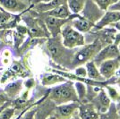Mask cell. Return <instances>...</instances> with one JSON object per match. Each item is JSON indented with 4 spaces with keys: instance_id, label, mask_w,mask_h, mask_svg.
<instances>
[{
    "instance_id": "obj_8",
    "label": "cell",
    "mask_w": 120,
    "mask_h": 119,
    "mask_svg": "<svg viewBox=\"0 0 120 119\" xmlns=\"http://www.w3.org/2000/svg\"><path fill=\"white\" fill-rule=\"evenodd\" d=\"M120 67V57L113 58V59L106 60L102 62L99 66V70L101 75L105 78V80L110 79L114 76L116 71Z\"/></svg>"
},
{
    "instance_id": "obj_35",
    "label": "cell",
    "mask_w": 120,
    "mask_h": 119,
    "mask_svg": "<svg viewBox=\"0 0 120 119\" xmlns=\"http://www.w3.org/2000/svg\"><path fill=\"white\" fill-rule=\"evenodd\" d=\"M5 28V26H3V25H0V30H2V29H4Z\"/></svg>"
},
{
    "instance_id": "obj_15",
    "label": "cell",
    "mask_w": 120,
    "mask_h": 119,
    "mask_svg": "<svg viewBox=\"0 0 120 119\" xmlns=\"http://www.w3.org/2000/svg\"><path fill=\"white\" fill-rule=\"evenodd\" d=\"M41 14H45L47 15L54 16V17L61 18V19H68V18H70V16L72 15L67 3L57 6L55 9H52V10L45 12V13H41Z\"/></svg>"
},
{
    "instance_id": "obj_33",
    "label": "cell",
    "mask_w": 120,
    "mask_h": 119,
    "mask_svg": "<svg viewBox=\"0 0 120 119\" xmlns=\"http://www.w3.org/2000/svg\"><path fill=\"white\" fill-rule=\"evenodd\" d=\"M25 110H26V109H25ZM25 110H23V111H22V113H21V114L19 115H18V116H17V117H16V118H15V119H21V117H22V114L24 113V111H25Z\"/></svg>"
},
{
    "instance_id": "obj_34",
    "label": "cell",
    "mask_w": 120,
    "mask_h": 119,
    "mask_svg": "<svg viewBox=\"0 0 120 119\" xmlns=\"http://www.w3.org/2000/svg\"><path fill=\"white\" fill-rule=\"evenodd\" d=\"M47 119H56V116H54L53 115H49Z\"/></svg>"
},
{
    "instance_id": "obj_17",
    "label": "cell",
    "mask_w": 120,
    "mask_h": 119,
    "mask_svg": "<svg viewBox=\"0 0 120 119\" xmlns=\"http://www.w3.org/2000/svg\"><path fill=\"white\" fill-rule=\"evenodd\" d=\"M86 71H87V76L91 80L102 82L105 81V78L101 75L100 73V70L98 69V66L95 65L93 60L86 63Z\"/></svg>"
},
{
    "instance_id": "obj_1",
    "label": "cell",
    "mask_w": 120,
    "mask_h": 119,
    "mask_svg": "<svg viewBox=\"0 0 120 119\" xmlns=\"http://www.w3.org/2000/svg\"><path fill=\"white\" fill-rule=\"evenodd\" d=\"M47 47L49 48L51 57L56 63L64 65H67L68 64L71 65L76 53V50H70V48H67L64 46L62 35L60 34L56 37H52L48 40Z\"/></svg>"
},
{
    "instance_id": "obj_28",
    "label": "cell",
    "mask_w": 120,
    "mask_h": 119,
    "mask_svg": "<svg viewBox=\"0 0 120 119\" xmlns=\"http://www.w3.org/2000/svg\"><path fill=\"white\" fill-rule=\"evenodd\" d=\"M75 73H76V74L81 77H86V75H87V71L83 67H77Z\"/></svg>"
},
{
    "instance_id": "obj_6",
    "label": "cell",
    "mask_w": 120,
    "mask_h": 119,
    "mask_svg": "<svg viewBox=\"0 0 120 119\" xmlns=\"http://www.w3.org/2000/svg\"><path fill=\"white\" fill-rule=\"evenodd\" d=\"M117 57H120V53L116 44H109L98 53V55L94 57L93 62L97 66H100V64L106 60Z\"/></svg>"
},
{
    "instance_id": "obj_4",
    "label": "cell",
    "mask_w": 120,
    "mask_h": 119,
    "mask_svg": "<svg viewBox=\"0 0 120 119\" xmlns=\"http://www.w3.org/2000/svg\"><path fill=\"white\" fill-rule=\"evenodd\" d=\"M69 21L65 23L61 30V35L63 39V44L65 48L73 49L77 47H83L85 45V40L83 35L80 33V31L75 30L72 26Z\"/></svg>"
},
{
    "instance_id": "obj_12",
    "label": "cell",
    "mask_w": 120,
    "mask_h": 119,
    "mask_svg": "<svg viewBox=\"0 0 120 119\" xmlns=\"http://www.w3.org/2000/svg\"><path fill=\"white\" fill-rule=\"evenodd\" d=\"M78 110L81 119H100V113L92 103H81Z\"/></svg>"
},
{
    "instance_id": "obj_24",
    "label": "cell",
    "mask_w": 120,
    "mask_h": 119,
    "mask_svg": "<svg viewBox=\"0 0 120 119\" xmlns=\"http://www.w3.org/2000/svg\"><path fill=\"white\" fill-rule=\"evenodd\" d=\"M15 110L16 109L14 107H11V105L6 107L0 113V119H12L15 113Z\"/></svg>"
},
{
    "instance_id": "obj_37",
    "label": "cell",
    "mask_w": 120,
    "mask_h": 119,
    "mask_svg": "<svg viewBox=\"0 0 120 119\" xmlns=\"http://www.w3.org/2000/svg\"><path fill=\"white\" fill-rule=\"evenodd\" d=\"M76 119H81V118H80V116H79V117H77Z\"/></svg>"
},
{
    "instance_id": "obj_25",
    "label": "cell",
    "mask_w": 120,
    "mask_h": 119,
    "mask_svg": "<svg viewBox=\"0 0 120 119\" xmlns=\"http://www.w3.org/2000/svg\"><path fill=\"white\" fill-rule=\"evenodd\" d=\"M75 87L77 89L79 100L83 101V99H84L85 96H86V87L82 83H81V82H76L75 83Z\"/></svg>"
},
{
    "instance_id": "obj_13",
    "label": "cell",
    "mask_w": 120,
    "mask_h": 119,
    "mask_svg": "<svg viewBox=\"0 0 120 119\" xmlns=\"http://www.w3.org/2000/svg\"><path fill=\"white\" fill-rule=\"evenodd\" d=\"M120 22V11H108L95 24L96 30H100L113 22Z\"/></svg>"
},
{
    "instance_id": "obj_9",
    "label": "cell",
    "mask_w": 120,
    "mask_h": 119,
    "mask_svg": "<svg viewBox=\"0 0 120 119\" xmlns=\"http://www.w3.org/2000/svg\"><path fill=\"white\" fill-rule=\"evenodd\" d=\"M0 6L11 14H20L28 8L24 0H0Z\"/></svg>"
},
{
    "instance_id": "obj_21",
    "label": "cell",
    "mask_w": 120,
    "mask_h": 119,
    "mask_svg": "<svg viewBox=\"0 0 120 119\" xmlns=\"http://www.w3.org/2000/svg\"><path fill=\"white\" fill-rule=\"evenodd\" d=\"M65 79L62 76L51 74H46L42 76V84L43 85H53L56 83L65 82Z\"/></svg>"
},
{
    "instance_id": "obj_18",
    "label": "cell",
    "mask_w": 120,
    "mask_h": 119,
    "mask_svg": "<svg viewBox=\"0 0 120 119\" xmlns=\"http://www.w3.org/2000/svg\"><path fill=\"white\" fill-rule=\"evenodd\" d=\"M22 89V81H16L14 82H11L5 87V93L9 99H15L17 95L20 93V91Z\"/></svg>"
},
{
    "instance_id": "obj_36",
    "label": "cell",
    "mask_w": 120,
    "mask_h": 119,
    "mask_svg": "<svg viewBox=\"0 0 120 119\" xmlns=\"http://www.w3.org/2000/svg\"><path fill=\"white\" fill-rule=\"evenodd\" d=\"M118 114H119V115H120V110H118Z\"/></svg>"
},
{
    "instance_id": "obj_20",
    "label": "cell",
    "mask_w": 120,
    "mask_h": 119,
    "mask_svg": "<svg viewBox=\"0 0 120 119\" xmlns=\"http://www.w3.org/2000/svg\"><path fill=\"white\" fill-rule=\"evenodd\" d=\"M100 119H120V115L118 114V110L116 108V104L112 102L109 108L105 113H100Z\"/></svg>"
},
{
    "instance_id": "obj_19",
    "label": "cell",
    "mask_w": 120,
    "mask_h": 119,
    "mask_svg": "<svg viewBox=\"0 0 120 119\" xmlns=\"http://www.w3.org/2000/svg\"><path fill=\"white\" fill-rule=\"evenodd\" d=\"M87 0H67V5L69 6L71 13L77 15L83 10Z\"/></svg>"
},
{
    "instance_id": "obj_27",
    "label": "cell",
    "mask_w": 120,
    "mask_h": 119,
    "mask_svg": "<svg viewBox=\"0 0 120 119\" xmlns=\"http://www.w3.org/2000/svg\"><path fill=\"white\" fill-rule=\"evenodd\" d=\"M8 101H9V98L5 93V91H0V108Z\"/></svg>"
},
{
    "instance_id": "obj_7",
    "label": "cell",
    "mask_w": 120,
    "mask_h": 119,
    "mask_svg": "<svg viewBox=\"0 0 120 119\" xmlns=\"http://www.w3.org/2000/svg\"><path fill=\"white\" fill-rule=\"evenodd\" d=\"M79 102H70L67 104L56 106L53 110V115L56 119H70L75 111L79 108Z\"/></svg>"
},
{
    "instance_id": "obj_22",
    "label": "cell",
    "mask_w": 120,
    "mask_h": 119,
    "mask_svg": "<svg viewBox=\"0 0 120 119\" xmlns=\"http://www.w3.org/2000/svg\"><path fill=\"white\" fill-rule=\"evenodd\" d=\"M118 0H93V2L100 7L102 11L109 10L110 6L116 4Z\"/></svg>"
},
{
    "instance_id": "obj_26",
    "label": "cell",
    "mask_w": 120,
    "mask_h": 119,
    "mask_svg": "<svg viewBox=\"0 0 120 119\" xmlns=\"http://www.w3.org/2000/svg\"><path fill=\"white\" fill-rule=\"evenodd\" d=\"M107 89H108V93H109V97L110 98V99L113 100L114 102H117V100L120 98V94L118 93V91L115 88L110 87V86H108Z\"/></svg>"
},
{
    "instance_id": "obj_14",
    "label": "cell",
    "mask_w": 120,
    "mask_h": 119,
    "mask_svg": "<svg viewBox=\"0 0 120 119\" xmlns=\"http://www.w3.org/2000/svg\"><path fill=\"white\" fill-rule=\"evenodd\" d=\"M56 108V104L50 99H47L44 103L38 106V110L35 115V119H47L49 115V114L53 112Z\"/></svg>"
},
{
    "instance_id": "obj_10",
    "label": "cell",
    "mask_w": 120,
    "mask_h": 119,
    "mask_svg": "<svg viewBox=\"0 0 120 119\" xmlns=\"http://www.w3.org/2000/svg\"><path fill=\"white\" fill-rule=\"evenodd\" d=\"M23 20L28 25V32L30 34V38L49 37V34L47 33L44 27L42 28L37 20H34L31 17H25V16H23Z\"/></svg>"
},
{
    "instance_id": "obj_16",
    "label": "cell",
    "mask_w": 120,
    "mask_h": 119,
    "mask_svg": "<svg viewBox=\"0 0 120 119\" xmlns=\"http://www.w3.org/2000/svg\"><path fill=\"white\" fill-rule=\"evenodd\" d=\"M67 3V0H52L51 2L49 3H39V4H35L33 8L34 10L39 12V13H45L48 11H50L52 9H55L57 6L62 5Z\"/></svg>"
},
{
    "instance_id": "obj_30",
    "label": "cell",
    "mask_w": 120,
    "mask_h": 119,
    "mask_svg": "<svg viewBox=\"0 0 120 119\" xmlns=\"http://www.w3.org/2000/svg\"><path fill=\"white\" fill-rule=\"evenodd\" d=\"M109 11H120V0H118L116 4L111 5L109 8Z\"/></svg>"
},
{
    "instance_id": "obj_29",
    "label": "cell",
    "mask_w": 120,
    "mask_h": 119,
    "mask_svg": "<svg viewBox=\"0 0 120 119\" xmlns=\"http://www.w3.org/2000/svg\"><path fill=\"white\" fill-rule=\"evenodd\" d=\"M12 70H13V72H15V74H22V66L18 63H14V65L12 66Z\"/></svg>"
},
{
    "instance_id": "obj_31",
    "label": "cell",
    "mask_w": 120,
    "mask_h": 119,
    "mask_svg": "<svg viewBox=\"0 0 120 119\" xmlns=\"http://www.w3.org/2000/svg\"><path fill=\"white\" fill-rule=\"evenodd\" d=\"M52 0H34L33 3L34 5L35 4H39V3H49V2H51Z\"/></svg>"
},
{
    "instance_id": "obj_3",
    "label": "cell",
    "mask_w": 120,
    "mask_h": 119,
    "mask_svg": "<svg viewBox=\"0 0 120 119\" xmlns=\"http://www.w3.org/2000/svg\"><path fill=\"white\" fill-rule=\"evenodd\" d=\"M101 49L102 43L99 40H96L93 43L85 46L84 48L79 49L78 52L75 53L69 68H77L78 66L83 65L86 62L88 63L90 60H93Z\"/></svg>"
},
{
    "instance_id": "obj_23",
    "label": "cell",
    "mask_w": 120,
    "mask_h": 119,
    "mask_svg": "<svg viewBox=\"0 0 120 119\" xmlns=\"http://www.w3.org/2000/svg\"><path fill=\"white\" fill-rule=\"evenodd\" d=\"M38 110V106L31 105L29 108H27L22 114L21 119H35V115Z\"/></svg>"
},
{
    "instance_id": "obj_11",
    "label": "cell",
    "mask_w": 120,
    "mask_h": 119,
    "mask_svg": "<svg viewBox=\"0 0 120 119\" xmlns=\"http://www.w3.org/2000/svg\"><path fill=\"white\" fill-rule=\"evenodd\" d=\"M111 103H112L111 99L103 89H100L99 94L95 97L94 101L92 100V104L94 105V107L100 114V113H105L106 111H108Z\"/></svg>"
},
{
    "instance_id": "obj_32",
    "label": "cell",
    "mask_w": 120,
    "mask_h": 119,
    "mask_svg": "<svg viewBox=\"0 0 120 119\" xmlns=\"http://www.w3.org/2000/svg\"><path fill=\"white\" fill-rule=\"evenodd\" d=\"M116 108H117V110H120V98H119V99L117 100V104H116Z\"/></svg>"
},
{
    "instance_id": "obj_5",
    "label": "cell",
    "mask_w": 120,
    "mask_h": 119,
    "mask_svg": "<svg viewBox=\"0 0 120 119\" xmlns=\"http://www.w3.org/2000/svg\"><path fill=\"white\" fill-rule=\"evenodd\" d=\"M41 15H45L44 17V23L46 24L47 28L51 33L52 37H56L61 33V30L63 26L67 23L69 21H71L73 18L77 17V15H73L70 16V18L68 19H61V18H56L54 16H50V15H47L45 14H41Z\"/></svg>"
},
{
    "instance_id": "obj_2",
    "label": "cell",
    "mask_w": 120,
    "mask_h": 119,
    "mask_svg": "<svg viewBox=\"0 0 120 119\" xmlns=\"http://www.w3.org/2000/svg\"><path fill=\"white\" fill-rule=\"evenodd\" d=\"M49 99L52 100L56 106L67 104L70 102H79V97L76 93V89L72 82L58 85L49 90Z\"/></svg>"
}]
</instances>
